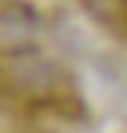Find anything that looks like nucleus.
Masks as SVG:
<instances>
[{"instance_id":"nucleus-1","label":"nucleus","mask_w":127,"mask_h":133,"mask_svg":"<svg viewBox=\"0 0 127 133\" xmlns=\"http://www.w3.org/2000/svg\"><path fill=\"white\" fill-rule=\"evenodd\" d=\"M89 6L101 15L104 24H109V30H115L127 42V0H89Z\"/></svg>"}]
</instances>
